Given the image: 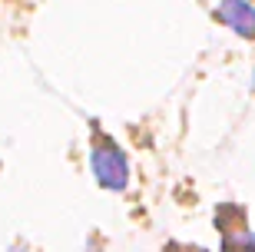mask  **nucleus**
<instances>
[{"label": "nucleus", "instance_id": "nucleus-1", "mask_svg": "<svg viewBox=\"0 0 255 252\" xmlns=\"http://www.w3.org/2000/svg\"><path fill=\"white\" fill-rule=\"evenodd\" d=\"M93 173H96V179H100L106 189H123L126 176H129L123 153L116 150V146H110V143L93 150Z\"/></svg>", "mask_w": 255, "mask_h": 252}, {"label": "nucleus", "instance_id": "nucleus-2", "mask_svg": "<svg viewBox=\"0 0 255 252\" xmlns=\"http://www.w3.org/2000/svg\"><path fill=\"white\" fill-rule=\"evenodd\" d=\"M219 17L222 23L242 33V37H255V7L246 3V0H222L219 3Z\"/></svg>", "mask_w": 255, "mask_h": 252}, {"label": "nucleus", "instance_id": "nucleus-3", "mask_svg": "<svg viewBox=\"0 0 255 252\" xmlns=\"http://www.w3.org/2000/svg\"><path fill=\"white\" fill-rule=\"evenodd\" d=\"M222 252H255V236L249 229H239V233H226V246Z\"/></svg>", "mask_w": 255, "mask_h": 252}]
</instances>
